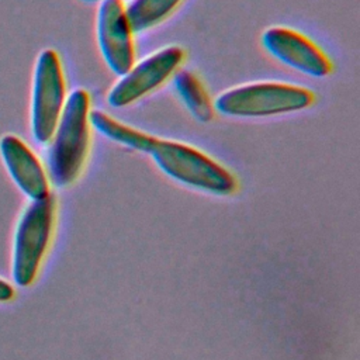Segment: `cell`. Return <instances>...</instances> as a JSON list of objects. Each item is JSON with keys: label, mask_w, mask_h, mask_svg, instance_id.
Listing matches in <instances>:
<instances>
[{"label": "cell", "mask_w": 360, "mask_h": 360, "mask_svg": "<svg viewBox=\"0 0 360 360\" xmlns=\"http://www.w3.org/2000/svg\"><path fill=\"white\" fill-rule=\"evenodd\" d=\"M264 49L285 66L311 77H326L333 65L328 55L304 34L287 27H270L262 34Z\"/></svg>", "instance_id": "ba28073f"}, {"label": "cell", "mask_w": 360, "mask_h": 360, "mask_svg": "<svg viewBox=\"0 0 360 360\" xmlns=\"http://www.w3.org/2000/svg\"><path fill=\"white\" fill-rule=\"evenodd\" d=\"M90 125L110 141L145 153L150 150L156 141V136L129 127L104 111H90Z\"/></svg>", "instance_id": "30bf717a"}, {"label": "cell", "mask_w": 360, "mask_h": 360, "mask_svg": "<svg viewBox=\"0 0 360 360\" xmlns=\"http://www.w3.org/2000/svg\"><path fill=\"white\" fill-rule=\"evenodd\" d=\"M56 221V200L52 194L31 201L15 225L11 246V278L21 288L37 280L48 255Z\"/></svg>", "instance_id": "7a4b0ae2"}, {"label": "cell", "mask_w": 360, "mask_h": 360, "mask_svg": "<svg viewBox=\"0 0 360 360\" xmlns=\"http://www.w3.org/2000/svg\"><path fill=\"white\" fill-rule=\"evenodd\" d=\"M173 86L188 112L200 122H210L214 118V104L200 82L188 70H177L173 75Z\"/></svg>", "instance_id": "8fae6325"}, {"label": "cell", "mask_w": 360, "mask_h": 360, "mask_svg": "<svg viewBox=\"0 0 360 360\" xmlns=\"http://www.w3.org/2000/svg\"><path fill=\"white\" fill-rule=\"evenodd\" d=\"M314 100L312 91L301 86L257 82L225 90L215 98L214 107L229 117H270L305 110Z\"/></svg>", "instance_id": "277c9868"}, {"label": "cell", "mask_w": 360, "mask_h": 360, "mask_svg": "<svg viewBox=\"0 0 360 360\" xmlns=\"http://www.w3.org/2000/svg\"><path fill=\"white\" fill-rule=\"evenodd\" d=\"M15 297V288L14 285L7 281L6 278L0 277V304L1 302H10Z\"/></svg>", "instance_id": "4fadbf2b"}, {"label": "cell", "mask_w": 360, "mask_h": 360, "mask_svg": "<svg viewBox=\"0 0 360 360\" xmlns=\"http://www.w3.org/2000/svg\"><path fill=\"white\" fill-rule=\"evenodd\" d=\"M97 42L108 69L122 76L135 63L134 32L122 0H103L96 18Z\"/></svg>", "instance_id": "52a82bcc"}, {"label": "cell", "mask_w": 360, "mask_h": 360, "mask_svg": "<svg viewBox=\"0 0 360 360\" xmlns=\"http://www.w3.org/2000/svg\"><path fill=\"white\" fill-rule=\"evenodd\" d=\"M0 155L10 177L31 201L51 194L46 170L22 139L13 134L1 136Z\"/></svg>", "instance_id": "9c48e42d"}, {"label": "cell", "mask_w": 360, "mask_h": 360, "mask_svg": "<svg viewBox=\"0 0 360 360\" xmlns=\"http://www.w3.org/2000/svg\"><path fill=\"white\" fill-rule=\"evenodd\" d=\"M183 0H131L125 15L134 34L150 30L169 18Z\"/></svg>", "instance_id": "7c38bea8"}, {"label": "cell", "mask_w": 360, "mask_h": 360, "mask_svg": "<svg viewBox=\"0 0 360 360\" xmlns=\"http://www.w3.org/2000/svg\"><path fill=\"white\" fill-rule=\"evenodd\" d=\"M148 153L166 176L184 186L215 195H229L238 188L226 167L191 145L156 138Z\"/></svg>", "instance_id": "3957f363"}, {"label": "cell", "mask_w": 360, "mask_h": 360, "mask_svg": "<svg viewBox=\"0 0 360 360\" xmlns=\"http://www.w3.org/2000/svg\"><path fill=\"white\" fill-rule=\"evenodd\" d=\"M82 1H86V3H90V1H103V0H82Z\"/></svg>", "instance_id": "5bb4252c"}, {"label": "cell", "mask_w": 360, "mask_h": 360, "mask_svg": "<svg viewBox=\"0 0 360 360\" xmlns=\"http://www.w3.org/2000/svg\"><path fill=\"white\" fill-rule=\"evenodd\" d=\"M66 103V82L60 58L44 49L37 59L32 83L31 129L38 143H48Z\"/></svg>", "instance_id": "5b68a950"}, {"label": "cell", "mask_w": 360, "mask_h": 360, "mask_svg": "<svg viewBox=\"0 0 360 360\" xmlns=\"http://www.w3.org/2000/svg\"><path fill=\"white\" fill-rule=\"evenodd\" d=\"M186 52L180 46H166L146 56L121 76L107 94L114 108L127 107L159 89L180 69Z\"/></svg>", "instance_id": "8992f818"}, {"label": "cell", "mask_w": 360, "mask_h": 360, "mask_svg": "<svg viewBox=\"0 0 360 360\" xmlns=\"http://www.w3.org/2000/svg\"><path fill=\"white\" fill-rule=\"evenodd\" d=\"M90 96L84 89L73 90L51 138L48 177L56 187H68L83 172L90 150Z\"/></svg>", "instance_id": "6da1fadb"}]
</instances>
